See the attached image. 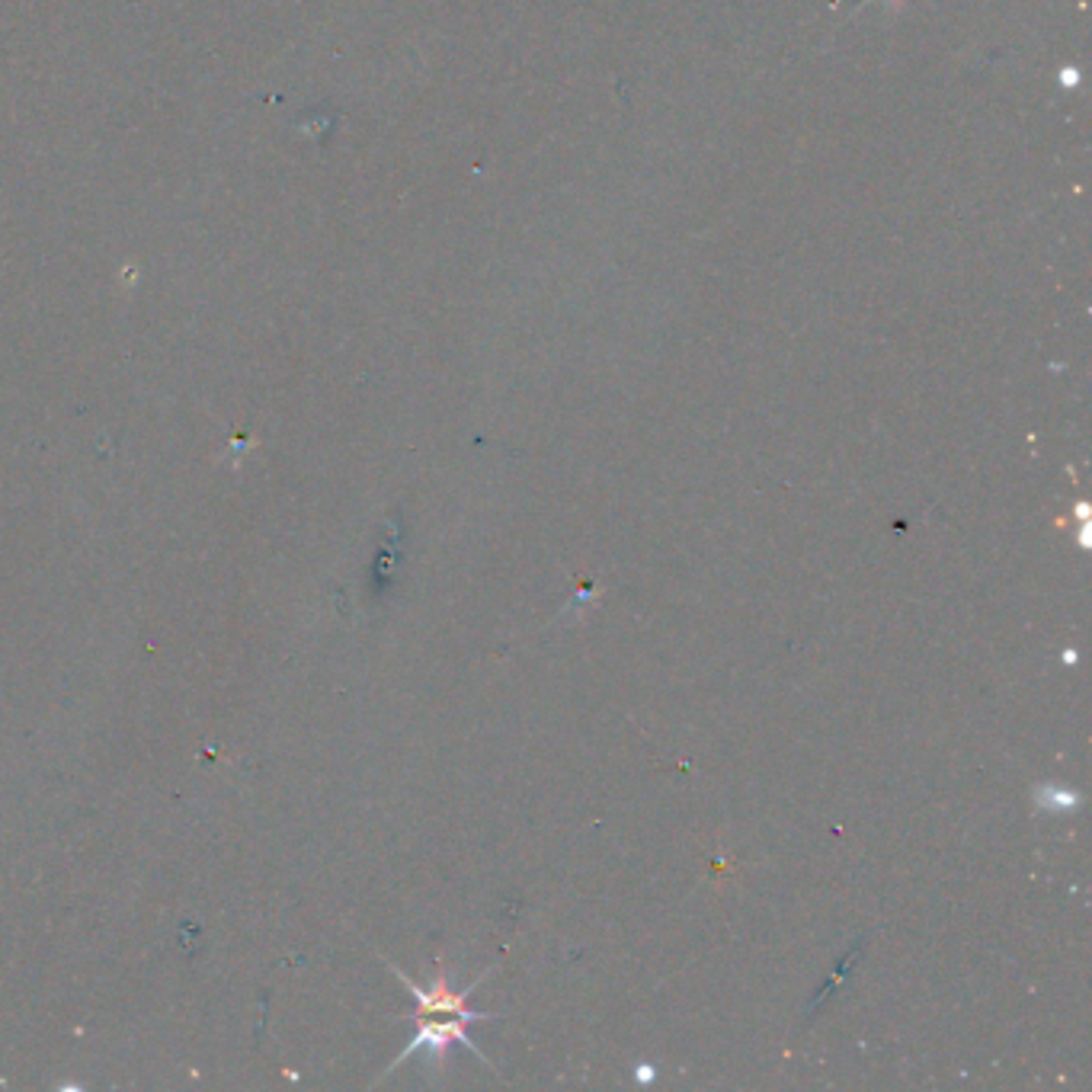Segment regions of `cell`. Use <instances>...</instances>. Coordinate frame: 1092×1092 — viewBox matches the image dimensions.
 <instances>
[{
  "label": "cell",
  "mask_w": 1092,
  "mask_h": 1092,
  "mask_svg": "<svg viewBox=\"0 0 1092 1092\" xmlns=\"http://www.w3.org/2000/svg\"><path fill=\"white\" fill-rule=\"evenodd\" d=\"M414 1022H417V1031H414L411 1045H407V1048L394 1057V1063H391V1067H388L385 1074H381V1077H388L391 1070H398L401 1063H404L407 1057H411V1054H417V1051H423V1054L429 1057L432 1070H443V1067H446V1057H449V1051H452V1045L468 1048L472 1054H478V1057L487 1063V1067H490V1060L481 1054V1048L472 1042V1034L465 1031L468 1019H458V1016L436 1019V1016H420V1013H417V1016H414Z\"/></svg>",
  "instance_id": "6da1fadb"
},
{
  "label": "cell",
  "mask_w": 1092,
  "mask_h": 1092,
  "mask_svg": "<svg viewBox=\"0 0 1092 1092\" xmlns=\"http://www.w3.org/2000/svg\"><path fill=\"white\" fill-rule=\"evenodd\" d=\"M385 965H388V971L401 980V984H404L407 990H411V996L417 1000V1013H420V1016H458V1019H468V1022L494 1019L490 1013H475V1009H468V1006H465V1000H468V996L481 987V980H484L487 974H484V977H478L472 987L458 990V987L452 984L449 971H446V968H440V971L432 974L429 984H426V987H420V984H414V980L407 977L398 965H391V962H385Z\"/></svg>",
  "instance_id": "7a4b0ae2"
},
{
  "label": "cell",
  "mask_w": 1092,
  "mask_h": 1092,
  "mask_svg": "<svg viewBox=\"0 0 1092 1092\" xmlns=\"http://www.w3.org/2000/svg\"><path fill=\"white\" fill-rule=\"evenodd\" d=\"M1034 804L1045 814H1077L1083 804V795L1070 785H1057V782H1045L1034 788Z\"/></svg>",
  "instance_id": "3957f363"
},
{
  "label": "cell",
  "mask_w": 1092,
  "mask_h": 1092,
  "mask_svg": "<svg viewBox=\"0 0 1092 1092\" xmlns=\"http://www.w3.org/2000/svg\"><path fill=\"white\" fill-rule=\"evenodd\" d=\"M1089 544H1092V523L1086 520V523L1080 526V549H1089Z\"/></svg>",
  "instance_id": "277c9868"
},
{
  "label": "cell",
  "mask_w": 1092,
  "mask_h": 1092,
  "mask_svg": "<svg viewBox=\"0 0 1092 1092\" xmlns=\"http://www.w3.org/2000/svg\"><path fill=\"white\" fill-rule=\"evenodd\" d=\"M653 1077H657V1070H653L650 1063H641V1067H638V1080H641V1083H650Z\"/></svg>",
  "instance_id": "5b68a950"
},
{
  "label": "cell",
  "mask_w": 1092,
  "mask_h": 1092,
  "mask_svg": "<svg viewBox=\"0 0 1092 1092\" xmlns=\"http://www.w3.org/2000/svg\"><path fill=\"white\" fill-rule=\"evenodd\" d=\"M1074 513H1077V520H1080V523H1086V520H1089V503H1077V510H1074Z\"/></svg>",
  "instance_id": "8992f818"
}]
</instances>
